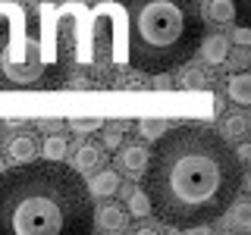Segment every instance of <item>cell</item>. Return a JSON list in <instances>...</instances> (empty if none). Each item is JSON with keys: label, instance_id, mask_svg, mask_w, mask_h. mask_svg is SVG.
Here are the masks:
<instances>
[{"label": "cell", "instance_id": "6da1fadb", "mask_svg": "<svg viewBox=\"0 0 251 235\" xmlns=\"http://www.w3.org/2000/svg\"><path fill=\"white\" fill-rule=\"evenodd\" d=\"M245 163L220 132L207 125H176L157 138L141 172V191L160 223L176 229L214 223L242 191Z\"/></svg>", "mask_w": 251, "mask_h": 235}, {"label": "cell", "instance_id": "7a4b0ae2", "mask_svg": "<svg viewBox=\"0 0 251 235\" xmlns=\"http://www.w3.org/2000/svg\"><path fill=\"white\" fill-rule=\"evenodd\" d=\"M82 19L78 0L69 6L0 3V91H50L63 88L82 60Z\"/></svg>", "mask_w": 251, "mask_h": 235}, {"label": "cell", "instance_id": "3957f363", "mask_svg": "<svg viewBox=\"0 0 251 235\" xmlns=\"http://www.w3.org/2000/svg\"><path fill=\"white\" fill-rule=\"evenodd\" d=\"M91 191L60 160L0 169V235H88Z\"/></svg>", "mask_w": 251, "mask_h": 235}, {"label": "cell", "instance_id": "277c9868", "mask_svg": "<svg viewBox=\"0 0 251 235\" xmlns=\"http://www.w3.org/2000/svg\"><path fill=\"white\" fill-rule=\"evenodd\" d=\"M129 66L135 72H173L195 57L204 22L195 0H123Z\"/></svg>", "mask_w": 251, "mask_h": 235}, {"label": "cell", "instance_id": "5b68a950", "mask_svg": "<svg viewBox=\"0 0 251 235\" xmlns=\"http://www.w3.org/2000/svg\"><path fill=\"white\" fill-rule=\"evenodd\" d=\"M116 31H120V19H116L113 6H100L94 13V28H91V44H94V63L100 72L113 66L116 53Z\"/></svg>", "mask_w": 251, "mask_h": 235}, {"label": "cell", "instance_id": "8992f818", "mask_svg": "<svg viewBox=\"0 0 251 235\" xmlns=\"http://www.w3.org/2000/svg\"><path fill=\"white\" fill-rule=\"evenodd\" d=\"M116 163H120L129 176H141V172H145V163H148V147L141 144V141H129V144L120 147Z\"/></svg>", "mask_w": 251, "mask_h": 235}, {"label": "cell", "instance_id": "52a82bcc", "mask_svg": "<svg viewBox=\"0 0 251 235\" xmlns=\"http://www.w3.org/2000/svg\"><path fill=\"white\" fill-rule=\"evenodd\" d=\"M201 57L210 63V66H220V63H226L229 60V38H223V35H207V38H201Z\"/></svg>", "mask_w": 251, "mask_h": 235}, {"label": "cell", "instance_id": "ba28073f", "mask_svg": "<svg viewBox=\"0 0 251 235\" xmlns=\"http://www.w3.org/2000/svg\"><path fill=\"white\" fill-rule=\"evenodd\" d=\"M94 226H100V232H123L126 229V213L116 204H107L94 213Z\"/></svg>", "mask_w": 251, "mask_h": 235}, {"label": "cell", "instance_id": "9c48e42d", "mask_svg": "<svg viewBox=\"0 0 251 235\" xmlns=\"http://www.w3.org/2000/svg\"><path fill=\"white\" fill-rule=\"evenodd\" d=\"M226 94H229L232 104L248 107L251 104V75L248 72H235L229 82H226Z\"/></svg>", "mask_w": 251, "mask_h": 235}, {"label": "cell", "instance_id": "30bf717a", "mask_svg": "<svg viewBox=\"0 0 251 235\" xmlns=\"http://www.w3.org/2000/svg\"><path fill=\"white\" fill-rule=\"evenodd\" d=\"M38 151V141H35V135H13L10 138V144H6V154L13 157L16 163H25V160H31V154Z\"/></svg>", "mask_w": 251, "mask_h": 235}, {"label": "cell", "instance_id": "8fae6325", "mask_svg": "<svg viewBox=\"0 0 251 235\" xmlns=\"http://www.w3.org/2000/svg\"><path fill=\"white\" fill-rule=\"evenodd\" d=\"M100 166V147L94 144V141H85L82 147L75 151V166L78 172H91V169H98Z\"/></svg>", "mask_w": 251, "mask_h": 235}, {"label": "cell", "instance_id": "7c38bea8", "mask_svg": "<svg viewBox=\"0 0 251 235\" xmlns=\"http://www.w3.org/2000/svg\"><path fill=\"white\" fill-rule=\"evenodd\" d=\"M220 135H223L226 141H239L248 135V119L242 113H229L223 122H220Z\"/></svg>", "mask_w": 251, "mask_h": 235}, {"label": "cell", "instance_id": "4fadbf2b", "mask_svg": "<svg viewBox=\"0 0 251 235\" xmlns=\"http://www.w3.org/2000/svg\"><path fill=\"white\" fill-rule=\"evenodd\" d=\"M120 188V179H116V172H98V176L91 179V191L94 194H100V198H110V194Z\"/></svg>", "mask_w": 251, "mask_h": 235}, {"label": "cell", "instance_id": "5bb4252c", "mask_svg": "<svg viewBox=\"0 0 251 235\" xmlns=\"http://www.w3.org/2000/svg\"><path fill=\"white\" fill-rule=\"evenodd\" d=\"M207 19L210 22H232L235 19L232 0H210L207 3Z\"/></svg>", "mask_w": 251, "mask_h": 235}, {"label": "cell", "instance_id": "9a60e30c", "mask_svg": "<svg viewBox=\"0 0 251 235\" xmlns=\"http://www.w3.org/2000/svg\"><path fill=\"white\" fill-rule=\"evenodd\" d=\"M66 138H60L57 132H53V135H47V141H44V157L47 160H63V157H66Z\"/></svg>", "mask_w": 251, "mask_h": 235}, {"label": "cell", "instance_id": "2e32d148", "mask_svg": "<svg viewBox=\"0 0 251 235\" xmlns=\"http://www.w3.org/2000/svg\"><path fill=\"white\" fill-rule=\"evenodd\" d=\"M167 129H170V125L163 122V119H141V122H138V132H141L145 138H160Z\"/></svg>", "mask_w": 251, "mask_h": 235}, {"label": "cell", "instance_id": "e0dca14e", "mask_svg": "<svg viewBox=\"0 0 251 235\" xmlns=\"http://www.w3.org/2000/svg\"><path fill=\"white\" fill-rule=\"evenodd\" d=\"M129 207H132V213H135V216H148V213H151V204H148V194L145 191H141V188H135V191H132L129 194Z\"/></svg>", "mask_w": 251, "mask_h": 235}, {"label": "cell", "instance_id": "ac0fdd59", "mask_svg": "<svg viewBox=\"0 0 251 235\" xmlns=\"http://www.w3.org/2000/svg\"><path fill=\"white\" fill-rule=\"evenodd\" d=\"M69 125H73V132H82V135H88V132H98L100 125H104V119H98V116H78V119H73Z\"/></svg>", "mask_w": 251, "mask_h": 235}, {"label": "cell", "instance_id": "d6986e66", "mask_svg": "<svg viewBox=\"0 0 251 235\" xmlns=\"http://www.w3.org/2000/svg\"><path fill=\"white\" fill-rule=\"evenodd\" d=\"M229 207H232V216H235V223H239L242 229H248V223H251V207H248L245 201H242V204H235V201H232Z\"/></svg>", "mask_w": 251, "mask_h": 235}, {"label": "cell", "instance_id": "ffe728a7", "mask_svg": "<svg viewBox=\"0 0 251 235\" xmlns=\"http://www.w3.org/2000/svg\"><path fill=\"white\" fill-rule=\"evenodd\" d=\"M182 85H185V88H204V85H207V72H201V69H192V72H185Z\"/></svg>", "mask_w": 251, "mask_h": 235}, {"label": "cell", "instance_id": "44dd1931", "mask_svg": "<svg viewBox=\"0 0 251 235\" xmlns=\"http://www.w3.org/2000/svg\"><path fill=\"white\" fill-rule=\"evenodd\" d=\"M232 6H235V19H239V25H248V22H251V3H248V0H232Z\"/></svg>", "mask_w": 251, "mask_h": 235}, {"label": "cell", "instance_id": "7402d4cb", "mask_svg": "<svg viewBox=\"0 0 251 235\" xmlns=\"http://www.w3.org/2000/svg\"><path fill=\"white\" fill-rule=\"evenodd\" d=\"M38 125H41L47 135H53V132H60V129H63V119H60V116H50V119H41Z\"/></svg>", "mask_w": 251, "mask_h": 235}, {"label": "cell", "instance_id": "603a6c76", "mask_svg": "<svg viewBox=\"0 0 251 235\" xmlns=\"http://www.w3.org/2000/svg\"><path fill=\"white\" fill-rule=\"evenodd\" d=\"M239 47H248L251 44V31H248V25H239V31H235V38H232Z\"/></svg>", "mask_w": 251, "mask_h": 235}, {"label": "cell", "instance_id": "cb8c5ba5", "mask_svg": "<svg viewBox=\"0 0 251 235\" xmlns=\"http://www.w3.org/2000/svg\"><path fill=\"white\" fill-rule=\"evenodd\" d=\"M235 157H239V160L245 163L248 157H251V144H239V151H235Z\"/></svg>", "mask_w": 251, "mask_h": 235}, {"label": "cell", "instance_id": "d4e9b609", "mask_svg": "<svg viewBox=\"0 0 251 235\" xmlns=\"http://www.w3.org/2000/svg\"><path fill=\"white\" fill-rule=\"evenodd\" d=\"M232 63H239V66H245V63H248V50H239V53H232Z\"/></svg>", "mask_w": 251, "mask_h": 235}, {"label": "cell", "instance_id": "484cf974", "mask_svg": "<svg viewBox=\"0 0 251 235\" xmlns=\"http://www.w3.org/2000/svg\"><path fill=\"white\" fill-rule=\"evenodd\" d=\"M107 144H110V147L120 144V132H107Z\"/></svg>", "mask_w": 251, "mask_h": 235}, {"label": "cell", "instance_id": "4316f807", "mask_svg": "<svg viewBox=\"0 0 251 235\" xmlns=\"http://www.w3.org/2000/svg\"><path fill=\"white\" fill-rule=\"evenodd\" d=\"M0 169H6V166H3V154H0Z\"/></svg>", "mask_w": 251, "mask_h": 235}]
</instances>
